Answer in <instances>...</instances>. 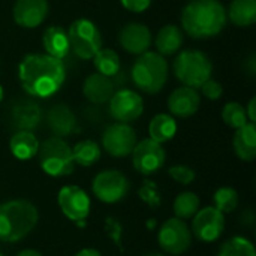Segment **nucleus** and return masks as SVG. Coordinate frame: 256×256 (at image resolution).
<instances>
[{"label":"nucleus","mask_w":256,"mask_h":256,"mask_svg":"<svg viewBox=\"0 0 256 256\" xmlns=\"http://www.w3.org/2000/svg\"><path fill=\"white\" fill-rule=\"evenodd\" d=\"M18 78L27 94L46 99L62 88L66 68L48 54H27L18 64Z\"/></svg>","instance_id":"obj_1"},{"label":"nucleus","mask_w":256,"mask_h":256,"mask_svg":"<svg viewBox=\"0 0 256 256\" xmlns=\"http://www.w3.org/2000/svg\"><path fill=\"white\" fill-rule=\"evenodd\" d=\"M182 26L194 39H208L226 26V9L219 0H190L182 10Z\"/></svg>","instance_id":"obj_2"},{"label":"nucleus","mask_w":256,"mask_h":256,"mask_svg":"<svg viewBox=\"0 0 256 256\" xmlns=\"http://www.w3.org/2000/svg\"><path fill=\"white\" fill-rule=\"evenodd\" d=\"M38 220V208L27 200H10L0 204V242H21L34 230Z\"/></svg>","instance_id":"obj_3"},{"label":"nucleus","mask_w":256,"mask_h":256,"mask_svg":"<svg viewBox=\"0 0 256 256\" xmlns=\"http://www.w3.org/2000/svg\"><path fill=\"white\" fill-rule=\"evenodd\" d=\"M132 81L144 93H159L168 81V62L164 56L153 51L140 54L132 66Z\"/></svg>","instance_id":"obj_4"},{"label":"nucleus","mask_w":256,"mask_h":256,"mask_svg":"<svg viewBox=\"0 0 256 256\" xmlns=\"http://www.w3.org/2000/svg\"><path fill=\"white\" fill-rule=\"evenodd\" d=\"M172 70L180 82L192 88H200L207 80L212 78L213 63L202 51L184 50L176 57Z\"/></svg>","instance_id":"obj_5"},{"label":"nucleus","mask_w":256,"mask_h":256,"mask_svg":"<svg viewBox=\"0 0 256 256\" xmlns=\"http://www.w3.org/2000/svg\"><path fill=\"white\" fill-rule=\"evenodd\" d=\"M42 171L50 177H66L75 170L72 148L58 136H51L39 144L38 154Z\"/></svg>","instance_id":"obj_6"},{"label":"nucleus","mask_w":256,"mask_h":256,"mask_svg":"<svg viewBox=\"0 0 256 256\" xmlns=\"http://www.w3.org/2000/svg\"><path fill=\"white\" fill-rule=\"evenodd\" d=\"M70 50L82 60H90L102 48V33L98 26L87 20H75L68 30Z\"/></svg>","instance_id":"obj_7"},{"label":"nucleus","mask_w":256,"mask_h":256,"mask_svg":"<svg viewBox=\"0 0 256 256\" xmlns=\"http://www.w3.org/2000/svg\"><path fill=\"white\" fill-rule=\"evenodd\" d=\"M92 190L99 201L105 204H116L128 196L130 183L120 171L105 170L93 178Z\"/></svg>","instance_id":"obj_8"},{"label":"nucleus","mask_w":256,"mask_h":256,"mask_svg":"<svg viewBox=\"0 0 256 256\" xmlns=\"http://www.w3.org/2000/svg\"><path fill=\"white\" fill-rule=\"evenodd\" d=\"M158 243L160 249L170 255H183L192 246L190 228L184 220L178 218H170L160 225Z\"/></svg>","instance_id":"obj_9"},{"label":"nucleus","mask_w":256,"mask_h":256,"mask_svg":"<svg viewBox=\"0 0 256 256\" xmlns=\"http://www.w3.org/2000/svg\"><path fill=\"white\" fill-rule=\"evenodd\" d=\"M130 154L134 168L146 177L156 174L166 160L165 148L162 147V144L153 141L152 138L136 142Z\"/></svg>","instance_id":"obj_10"},{"label":"nucleus","mask_w":256,"mask_h":256,"mask_svg":"<svg viewBox=\"0 0 256 256\" xmlns=\"http://www.w3.org/2000/svg\"><path fill=\"white\" fill-rule=\"evenodd\" d=\"M136 144V134L128 123L110 124L102 134V146L112 158H126Z\"/></svg>","instance_id":"obj_11"},{"label":"nucleus","mask_w":256,"mask_h":256,"mask_svg":"<svg viewBox=\"0 0 256 256\" xmlns=\"http://www.w3.org/2000/svg\"><path fill=\"white\" fill-rule=\"evenodd\" d=\"M57 202L62 213L75 224L86 220L90 214V198L80 186L68 184L62 188L57 195Z\"/></svg>","instance_id":"obj_12"},{"label":"nucleus","mask_w":256,"mask_h":256,"mask_svg":"<svg viewBox=\"0 0 256 256\" xmlns=\"http://www.w3.org/2000/svg\"><path fill=\"white\" fill-rule=\"evenodd\" d=\"M225 230V214L214 207H204L196 212L192 218L190 232L200 242L213 243L216 242Z\"/></svg>","instance_id":"obj_13"},{"label":"nucleus","mask_w":256,"mask_h":256,"mask_svg":"<svg viewBox=\"0 0 256 256\" xmlns=\"http://www.w3.org/2000/svg\"><path fill=\"white\" fill-rule=\"evenodd\" d=\"M144 111L142 98L129 88L114 92L110 99V114L118 123H132L141 117Z\"/></svg>","instance_id":"obj_14"},{"label":"nucleus","mask_w":256,"mask_h":256,"mask_svg":"<svg viewBox=\"0 0 256 256\" xmlns=\"http://www.w3.org/2000/svg\"><path fill=\"white\" fill-rule=\"evenodd\" d=\"M46 0H16L12 9V16L16 26L24 28H34L44 22L48 15Z\"/></svg>","instance_id":"obj_15"},{"label":"nucleus","mask_w":256,"mask_h":256,"mask_svg":"<svg viewBox=\"0 0 256 256\" xmlns=\"http://www.w3.org/2000/svg\"><path fill=\"white\" fill-rule=\"evenodd\" d=\"M118 42L124 51L140 56L148 51L152 45V32L142 22H129L120 30Z\"/></svg>","instance_id":"obj_16"},{"label":"nucleus","mask_w":256,"mask_h":256,"mask_svg":"<svg viewBox=\"0 0 256 256\" xmlns=\"http://www.w3.org/2000/svg\"><path fill=\"white\" fill-rule=\"evenodd\" d=\"M201 104V96L198 94L196 88L183 86L176 88L168 98V110L172 116L188 118L192 117Z\"/></svg>","instance_id":"obj_17"},{"label":"nucleus","mask_w":256,"mask_h":256,"mask_svg":"<svg viewBox=\"0 0 256 256\" xmlns=\"http://www.w3.org/2000/svg\"><path fill=\"white\" fill-rule=\"evenodd\" d=\"M46 123L54 136L63 138L80 130L78 122L72 110L64 104H57L51 106L46 112Z\"/></svg>","instance_id":"obj_18"},{"label":"nucleus","mask_w":256,"mask_h":256,"mask_svg":"<svg viewBox=\"0 0 256 256\" xmlns=\"http://www.w3.org/2000/svg\"><path fill=\"white\" fill-rule=\"evenodd\" d=\"M42 118V111L38 106V104L30 100H21L18 102L10 112L12 124L16 130H28L33 132Z\"/></svg>","instance_id":"obj_19"},{"label":"nucleus","mask_w":256,"mask_h":256,"mask_svg":"<svg viewBox=\"0 0 256 256\" xmlns=\"http://www.w3.org/2000/svg\"><path fill=\"white\" fill-rule=\"evenodd\" d=\"M82 93L86 99L93 104H105L110 102L114 94V82L110 76H105L99 72L88 75L82 86Z\"/></svg>","instance_id":"obj_20"},{"label":"nucleus","mask_w":256,"mask_h":256,"mask_svg":"<svg viewBox=\"0 0 256 256\" xmlns=\"http://www.w3.org/2000/svg\"><path fill=\"white\" fill-rule=\"evenodd\" d=\"M236 154L244 162H254L256 159V126L248 122L244 126L236 129L232 140Z\"/></svg>","instance_id":"obj_21"},{"label":"nucleus","mask_w":256,"mask_h":256,"mask_svg":"<svg viewBox=\"0 0 256 256\" xmlns=\"http://www.w3.org/2000/svg\"><path fill=\"white\" fill-rule=\"evenodd\" d=\"M42 44L46 54L58 60H63L70 50L68 32L60 26L48 27L42 34Z\"/></svg>","instance_id":"obj_22"},{"label":"nucleus","mask_w":256,"mask_h":256,"mask_svg":"<svg viewBox=\"0 0 256 256\" xmlns=\"http://www.w3.org/2000/svg\"><path fill=\"white\" fill-rule=\"evenodd\" d=\"M9 148L14 158H16L18 160H28L38 154L39 141L33 132L16 130L9 141Z\"/></svg>","instance_id":"obj_23"},{"label":"nucleus","mask_w":256,"mask_h":256,"mask_svg":"<svg viewBox=\"0 0 256 256\" xmlns=\"http://www.w3.org/2000/svg\"><path fill=\"white\" fill-rule=\"evenodd\" d=\"M183 40L184 36L182 28L174 24H166L158 32L154 44L160 56H172L180 51V48L183 46Z\"/></svg>","instance_id":"obj_24"},{"label":"nucleus","mask_w":256,"mask_h":256,"mask_svg":"<svg viewBox=\"0 0 256 256\" xmlns=\"http://www.w3.org/2000/svg\"><path fill=\"white\" fill-rule=\"evenodd\" d=\"M230 18L238 27H250L256 21V0H232L226 10Z\"/></svg>","instance_id":"obj_25"},{"label":"nucleus","mask_w":256,"mask_h":256,"mask_svg":"<svg viewBox=\"0 0 256 256\" xmlns=\"http://www.w3.org/2000/svg\"><path fill=\"white\" fill-rule=\"evenodd\" d=\"M150 138L159 144L172 140L177 134V122L170 114H158L150 120L148 124Z\"/></svg>","instance_id":"obj_26"},{"label":"nucleus","mask_w":256,"mask_h":256,"mask_svg":"<svg viewBox=\"0 0 256 256\" xmlns=\"http://www.w3.org/2000/svg\"><path fill=\"white\" fill-rule=\"evenodd\" d=\"M72 158L75 165L80 166H93L100 159V147L93 140H84L75 144L72 148Z\"/></svg>","instance_id":"obj_27"},{"label":"nucleus","mask_w":256,"mask_h":256,"mask_svg":"<svg viewBox=\"0 0 256 256\" xmlns=\"http://www.w3.org/2000/svg\"><path fill=\"white\" fill-rule=\"evenodd\" d=\"M200 204H201L200 196L194 192L186 190L177 195V198L174 200L172 210H174L176 218L186 220L196 214V212L200 210Z\"/></svg>","instance_id":"obj_28"},{"label":"nucleus","mask_w":256,"mask_h":256,"mask_svg":"<svg viewBox=\"0 0 256 256\" xmlns=\"http://www.w3.org/2000/svg\"><path fill=\"white\" fill-rule=\"evenodd\" d=\"M93 62H94V68L98 69V72L105 76L111 78L116 74H118V70H120V57L114 50L100 48L94 54Z\"/></svg>","instance_id":"obj_29"},{"label":"nucleus","mask_w":256,"mask_h":256,"mask_svg":"<svg viewBox=\"0 0 256 256\" xmlns=\"http://www.w3.org/2000/svg\"><path fill=\"white\" fill-rule=\"evenodd\" d=\"M218 256H256V250L250 240L237 236L220 246Z\"/></svg>","instance_id":"obj_30"},{"label":"nucleus","mask_w":256,"mask_h":256,"mask_svg":"<svg viewBox=\"0 0 256 256\" xmlns=\"http://www.w3.org/2000/svg\"><path fill=\"white\" fill-rule=\"evenodd\" d=\"M213 201L214 208H218L224 214H230L238 206V194L232 188H220L214 192Z\"/></svg>","instance_id":"obj_31"},{"label":"nucleus","mask_w":256,"mask_h":256,"mask_svg":"<svg viewBox=\"0 0 256 256\" xmlns=\"http://www.w3.org/2000/svg\"><path fill=\"white\" fill-rule=\"evenodd\" d=\"M222 120L232 129H238L249 122L246 116V108L238 102H228L224 106Z\"/></svg>","instance_id":"obj_32"},{"label":"nucleus","mask_w":256,"mask_h":256,"mask_svg":"<svg viewBox=\"0 0 256 256\" xmlns=\"http://www.w3.org/2000/svg\"><path fill=\"white\" fill-rule=\"evenodd\" d=\"M138 196L152 210H158L162 204V195L158 189V184L152 180H144V183L138 189Z\"/></svg>","instance_id":"obj_33"},{"label":"nucleus","mask_w":256,"mask_h":256,"mask_svg":"<svg viewBox=\"0 0 256 256\" xmlns=\"http://www.w3.org/2000/svg\"><path fill=\"white\" fill-rule=\"evenodd\" d=\"M170 177L180 184H190L196 178V172L188 165H174L168 170Z\"/></svg>","instance_id":"obj_34"},{"label":"nucleus","mask_w":256,"mask_h":256,"mask_svg":"<svg viewBox=\"0 0 256 256\" xmlns=\"http://www.w3.org/2000/svg\"><path fill=\"white\" fill-rule=\"evenodd\" d=\"M105 232L108 236V238L120 249V252H123V243H122V237H123V226L122 224L116 219V218H106L105 219Z\"/></svg>","instance_id":"obj_35"},{"label":"nucleus","mask_w":256,"mask_h":256,"mask_svg":"<svg viewBox=\"0 0 256 256\" xmlns=\"http://www.w3.org/2000/svg\"><path fill=\"white\" fill-rule=\"evenodd\" d=\"M200 88L202 90V94H204L207 99H210V100H218V99L222 96V93H224L222 84L218 82V81H214V80H212V78L207 80Z\"/></svg>","instance_id":"obj_36"},{"label":"nucleus","mask_w":256,"mask_h":256,"mask_svg":"<svg viewBox=\"0 0 256 256\" xmlns=\"http://www.w3.org/2000/svg\"><path fill=\"white\" fill-rule=\"evenodd\" d=\"M120 3L123 4L124 9H128L129 12H135V14H141L146 9H148V6L152 4V0H120Z\"/></svg>","instance_id":"obj_37"},{"label":"nucleus","mask_w":256,"mask_h":256,"mask_svg":"<svg viewBox=\"0 0 256 256\" xmlns=\"http://www.w3.org/2000/svg\"><path fill=\"white\" fill-rule=\"evenodd\" d=\"M255 105H256V99L252 98L249 105H248V110H246V116H248V120L250 123H255L256 122V114H255Z\"/></svg>","instance_id":"obj_38"},{"label":"nucleus","mask_w":256,"mask_h":256,"mask_svg":"<svg viewBox=\"0 0 256 256\" xmlns=\"http://www.w3.org/2000/svg\"><path fill=\"white\" fill-rule=\"evenodd\" d=\"M75 256H102V254L96 249H82Z\"/></svg>","instance_id":"obj_39"},{"label":"nucleus","mask_w":256,"mask_h":256,"mask_svg":"<svg viewBox=\"0 0 256 256\" xmlns=\"http://www.w3.org/2000/svg\"><path fill=\"white\" fill-rule=\"evenodd\" d=\"M16 256H42V254L38 252V250H33V249H24Z\"/></svg>","instance_id":"obj_40"},{"label":"nucleus","mask_w":256,"mask_h":256,"mask_svg":"<svg viewBox=\"0 0 256 256\" xmlns=\"http://www.w3.org/2000/svg\"><path fill=\"white\" fill-rule=\"evenodd\" d=\"M146 226H147L148 230H153V228L156 226V220H154V219H150V220H147Z\"/></svg>","instance_id":"obj_41"},{"label":"nucleus","mask_w":256,"mask_h":256,"mask_svg":"<svg viewBox=\"0 0 256 256\" xmlns=\"http://www.w3.org/2000/svg\"><path fill=\"white\" fill-rule=\"evenodd\" d=\"M3 100V87L0 86V102Z\"/></svg>","instance_id":"obj_42"},{"label":"nucleus","mask_w":256,"mask_h":256,"mask_svg":"<svg viewBox=\"0 0 256 256\" xmlns=\"http://www.w3.org/2000/svg\"><path fill=\"white\" fill-rule=\"evenodd\" d=\"M144 256H165V255H162V254H147V255H144Z\"/></svg>","instance_id":"obj_43"},{"label":"nucleus","mask_w":256,"mask_h":256,"mask_svg":"<svg viewBox=\"0 0 256 256\" xmlns=\"http://www.w3.org/2000/svg\"><path fill=\"white\" fill-rule=\"evenodd\" d=\"M0 256H4V255H3V254H2V252H0Z\"/></svg>","instance_id":"obj_44"}]
</instances>
